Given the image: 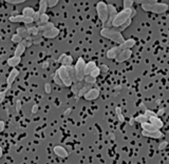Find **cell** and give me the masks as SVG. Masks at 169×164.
Here are the masks:
<instances>
[{
  "label": "cell",
  "mask_w": 169,
  "mask_h": 164,
  "mask_svg": "<svg viewBox=\"0 0 169 164\" xmlns=\"http://www.w3.org/2000/svg\"><path fill=\"white\" fill-rule=\"evenodd\" d=\"M25 44L23 43H19V44H17V47L15 48V51H14V56H17V57H21L23 53L25 52Z\"/></svg>",
  "instance_id": "cell-22"
},
{
  "label": "cell",
  "mask_w": 169,
  "mask_h": 164,
  "mask_svg": "<svg viewBox=\"0 0 169 164\" xmlns=\"http://www.w3.org/2000/svg\"><path fill=\"white\" fill-rule=\"evenodd\" d=\"M38 27V30L40 33H43V32H46V31H49V30H52L53 27H55V25L53 22H51V21H49L48 23H45V24H42V25H39V27Z\"/></svg>",
  "instance_id": "cell-23"
},
{
  "label": "cell",
  "mask_w": 169,
  "mask_h": 164,
  "mask_svg": "<svg viewBox=\"0 0 169 164\" xmlns=\"http://www.w3.org/2000/svg\"><path fill=\"white\" fill-rule=\"evenodd\" d=\"M142 135L144 137L152 138V139H162V137H163V134L161 131H158V132H155V133H147V132L142 131Z\"/></svg>",
  "instance_id": "cell-19"
},
{
  "label": "cell",
  "mask_w": 169,
  "mask_h": 164,
  "mask_svg": "<svg viewBox=\"0 0 169 164\" xmlns=\"http://www.w3.org/2000/svg\"><path fill=\"white\" fill-rule=\"evenodd\" d=\"M8 20H10L11 22H13V23H25V25L28 24H32L34 21L33 18H31V17H25L23 15H13L11 16L10 18H8Z\"/></svg>",
  "instance_id": "cell-7"
},
{
  "label": "cell",
  "mask_w": 169,
  "mask_h": 164,
  "mask_svg": "<svg viewBox=\"0 0 169 164\" xmlns=\"http://www.w3.org/2000/svg\"><path fill=\"white\" fill-rule=\"evenodd\" d=\"M57 62L62 63V65H63V67H70V65H72V63H73V57L63 53L60 55L59 58L57 59Z\"/></svg>",
  "instance_id": "cell-10"
},
{
  "label": "cell",
  "mask_w": 169,
  "mask_h": 164,
  "mask_svg": "<svg viewBox=\"0 0 169 164\" xmlns=\"http://www.w3.org/2000/svg\"><path fill=\"white\" fill-rule=\"evenodd\" d=\"M131 23H132V19H129L127 22H125V23H124L123 25H122L121 27H119V30H118V31L121 32V33H122V32H124V31L126 30V28L128 27H130Z\"/></svg>",
  "instance_id": "cell-39"
},
{
  "label": "cell",
  "mask_w": 169,
  "mask_h": 164,
  "mask_svg": "<svg viewBox=\"0 0 169 164\" xmlns=\"http://www.w3.org/2000/svg\"><path fill=\"white\" fill-rule=\"evenodd\" d=\"M18 76H19V71L17 70V68H13V70L10 72V74H8L7 78V88L8 91L12 88V85H13L14 81H15Z\"/></svg>",
  "instance_id": "cell-9"
},
{
  "label": "cell",
  "mask_w": 169,
  "mask_h": 164,
  "mask_svg": "<svg viewBox=\"0 0 169 164\" xmlns=\"http://www.w3.org/2000/svg\"><path fill=\"white\" fill-rule=\"evenodd\" d=\"M72 112V109L71 108H68L67 109V111L65 112V113H63V116H68V115H70V113H71Z\"/></svg>",
  "instance_id": "cell-55"
},
{
  "label": "cell",
  "mask_w": 169,
  "mask_h": 164,
  "mask_svg": "<svg viewBox=\"0 0 169 164\" xmlns=\"http://www.w3.org/2000/svg\"><path fill=\"white\" fill-rule=\"evenodd\" d=\"M149 122L153 126H155L158 129H161L163 126H164V123H163L162 120L160 119V117H151V118H149Z\"/></svg>",
  "instance_id": "cell-20"
},
{
  "label": "cell",
  "mask_w": 169,
  "mask_h": 164,
  "mask_svg": "<svg viewBox=\"0 0 169 164\" xmlns=\"http://www.w3.org/2000/svg\"><path fill=\"white\" fill-rule=\"evenodd\" d=\"M5 1L8 2V3H10V4H14V5H16V4H21L25 2V0H5Z\"/></svg>",
  "instance_id": "cell-42"
},
{
  "label": "cell",
  "mask_w": 169,
  "mask_h": 164,
  "mask_svg": "<svg viewBox=\"0 0 169 164\" xmlns=\"http://www.w3.org/2000/svg\"><path fill=\"white\" fill-rule=\"evenodd\" d=\"M122 52V48L119 47V45L118 47H111L110 50H108L107 51V54H106V56H107V58L108 59H116V57L118 56L119 53Z\"/></svg>",
  "instance_id": "cell-15"
},
{
  "label": "cell",
  "mask_w": 169,
  "mask_h": 164,
  "mask_svg": "<svg viewBox=\"0 0 169 164\" xmlns=\"http://www.w3.org/2000/svg\"><path fill=\"white\" fill-rule=\"evenodd\" d=\"M79 90H80V88L77 87V83H74V84L71 86V91H72V93L75 95V96H77V94H78V92H79Z\"/></svg>",
  "instance_id": "cell-44"
},
{
  "label": "cell",
  "mask_w": 169,
  "mask_h": 164,
  "mask_svg": "<svg viewBox=\"0 0 169 164\" xmlns=\"http://www.w3.org/2000/svg\"><path fill=\"white\" fill-rule=\"evenodd\" d=\"M48 1L46 0H40L39 1V8H38V12L40 15H42V14H46V8H48Z\"/></svg>",
  "instance_id": "cell-24"
},
{
  "label": "cell",
  "mask_w": 169,
  "mask_h": 164,
  "mask_svg": "<svg viewBox=\"0 0 169 164\" xmlns=\"http://www.w3.org/2000/svg\"><path fill=\"white\" fill-rule=\"evenodd\" d=\"M132 56V51L131 50H125V51H122L121 53L117 57H116L115 61L117 63H122V62H125L127 61L128 59H130V57Z\"/></svg>",
  "instance_id": "cell-11"
},
{
  "label": "cell",
  "mask_w": 169,
  "mask_h": 164,
  "mask_svg": "<svg viewBox=\"0 0 169 164\" xmlns=\"http://www.w3.org/2000/svg\"><path fill=\"white\" fill-rule=\"evenodd\" d=\"M84 81H86L87 84L91 85V84H94V83L96 82V79H95V78H92L91 76H86V77H84Z\"/></svg>",
  "instance_id": "cell-40"
},
{
  "label": "cell",
  "mask_w": 169,
  "mask_h": 164,
  "mask_svg": "<svg viewBox=\"0 0 169 164\" xmlns=\"http://www.w3.org/2000/svg\"><path fill=\"white\" fill-rule=\"evenodd\" d=\"M115 113H116V116H117V119L119 120V122H125V116L123 115L122 108L119 107V106H116L115 107Z\"/></svg>",
  "instance_id": "cell-30"
},
{
  "label": "cell",
  "mask_w": 169,
  "mask_h": 164,
  "mask_svg": "<svg viewBox=\"0 0 169 164\" xmlns=\"http://www.w3.org/2000/svg\"><path fill=\"white\" fill-rule=\"evenodd\" d=\"M56 72H57L58 76H59V78L62 79L63 85L67 86V87H71V86L73 85L74 82H73V80H72L71 76H70V74H69L68 67L62 65L59 68H57Z\"/></svg>",
  "instance_id": "cell-5"
},
{
  "label": "cell",
  "mask_w": 169,
  "mask_h": 164,
  "mask_svg": "<svg viewBox=\"0 0 169 164\" xmlns=\"http://www.w3.org/2000/svg\"><path fill=\"white\" fill-rule=\"evenodd\" d=\"M41 35L45 39H54L59 35V30L57 27H53L52 30L43 32V33H41Z\"/></svg>",
  "instance_id": "cell-14"
},
{
  "label": "cell",
  "mask_w": 169,
  "mask_h": 164,
  "mask_svg": "<svg viewBox=\"0 0 169 164\" xmlns=\"http://www.w3.org/2000/svg\"><path fill=\"white\" fill-rule=\"evenodd\" d=\"M95 67H96V63L94 61H90L88 63H86V67H84V76H90V74L94 71Z\"/></svg>",
  "instance_id": "cell-21"
},
{
  "label": "cell",
  "mask_w": 169,
  "mask_h": 164,
  "mask_svg": "<svg viewBox=\"0 0 169 164\" xmlns=\"http://www.w3.org/2000/svg\"><path fill=\"white\" fill-rule=\"evenodd\" d=\"M28 30L29 32H30V35L32 37H37L39 35V30H38V27H28Z\"/></svg>",
  "instance_id": "cell-32"
},
{
  "label": "cell",
  "mask_w": 169,
  "mask_h": 164,
  "mask_svg": "<svg viewBox=\"0 0 169 164\" xmlns=\"http://www.w3.org/2000/svg\"><path fill=\"white\" fill-rule=\"evenodd\" d=\"M43 41V37H35L34 40H33V43L34 44H40Z\"/></svg>",
  "instance_id": "cell-46"
},
{
  "label": "cell",
  "mask_w": 169,
  "mask_h": 164,
  "mask_svg": "<svg viewBox=\"0 0 169 164\" xmlns=\"http://www.w3.org/2000/svg\"><path fill=\"white\" fill-rule=\"evenodd\" d=\"M100 75H101V68L97 67L94 68V71H93L91 74H90V76H91L92 78H95L96 79L98 76H100Z\"/></svg>",
  "instance_id": "cell-37"
},
{
  "label": "cell",
  "mask_w": 169,
  "mask_h": 164,
  "mask_svg": "<svg viewBox=\"0 0 169 164\" xmlns=\"http://www.w3.org/2000/svg\"><path fill=\"white\" fill-rule=\"evenodd\" d=\"M90 88H92V87H91V86H90L89 84H88V85H84V86H83V87H81L80 90H79V92H78L77 96L75 97V99L78 100V99H79V98H81V97L84 98V96L87 94V92H88V91L90 90Z\"/></svg>",
  "instance_id": "cell-27"
},
{
  "label": "cell",
  "mask_w": 169,
  "mask_h": 164,
  "mask_svg": "<svg viewBox=\"0 0 169 164\" xmlns=\"http://www.w3.org/2000/svg\"><path fill=\"white\" fill-rule=\"evenodd\" d=\"M8 65L13 68H16L17 65L19 64L20 62H21V57H17V56H13L11 57V58L8 59Z\"/></svg>",
  "instance_id": "cell-18"
},
{
  "label": "cell",
  "mask_w": 169,
  "mask_h": 164,
  "mask_svg": "<svg viewBox=\"0 0 169 164\" xmlns=\"http://www.w3.org/2000/svg\"><path fill=\"white\" fill-rule=\"evenodd\" d=\"M136 44V41L134 39L130 38L128 40H125V41L119 45V47L122 48V51H125V50H131L133 47H135Z\"/></svg>",
  "instance_id": "cell-16"
},
{
  "label": "cell",
  "mask_w": 169,
  "mask_h": 164,
  "mask_svg": "<svg viewBox=\"0 0 169 164\" xmlns=\"http://www.w3.org/2000/svg\"><path fill=\"white\" fill-rule=\"evenodd\" d=\"M53 80H54V82L56 83L57 85H59V86H65V85H63V81H62V79H60L59 76H58L57 72H55L54 75H53Z\"/></svg>",
  "instance_id": "cell-35"
},
{
  "label": "cell",
  "mask_w": 169,
  "mask_h": 164,
  "mask_svg": "<svg viewBox=\"0 0 169 164\" xmlns=\"http://www.w3.org/2000/svg\"><path fill=\"white\" fill-rule=\"evenodd\" d=\"M33 40H34V38L31 36V37H28V38L23 39V41H22L21 43H23V44H25V47H30L32 44H34V43H33Z\"/></svg>",
  "instance_id": "cell-34"
},
{
  "label": "cell",
  "mask_w": 169,
  "mask_h": 164,
  "mask_svg": "<svg viewBox=\"0 0 169 164\" xmlns=\"http://www.w3.org/2000/svg\"><path fill=\"white\" fill-rule=\"evenodd\" d=\"M23 41V38L18 34H14L13 36H12V42L13 43H17V44H19V43H21Z\"/></svg>",
  "instance_id": "cell-33"
},
{
  "label": "cell",
  "mask_w": 169,
  "mask_h": 164,
  "mask_svg": "<svg viewBox=\"0 0 169 164\" xmlns=\"http://www.w3.org/2000/svg\"><path fill=\"white\" fill-rule=\"evenodd\" d=\"M165 114V108L163 107V108H160L159 111H158V113H156V115H158V117H161L163 116V115Z\"/></svg>",
  "instance_id": "cell-51"
},
{
  "label": "cell",
  "mask_w": 169,
  "mask_h": 164,
  "mask_svg": "<svg viewBox=\"0 0 169 164\" xmlns=\"http://www.w3.org/2000/svg\"><path fill=\"white\" fill-rule=\"evenodd\" d=\"M21 108H22V102L20 99H17L16 102H15V109L17 113H20L21 112Z\"/></svg>",
  "instance_id": "cell-38"
},
{
  "label": "cell",
  "mask_w": 169,
  "mask_h": 164,
  "mask_svg": "<svg viewBox=\"0 0 169 164\" xmlns=\"http://www.w3.org/2000/svg\"><path fill=\"white\" fill-rule=\"evenodd\" d=\"M101 35L106 38L108 40H111L112 42L117 43L118 45H121L122 43L125 41L123 34L121 33L118 30H115V28H107V27H103L101 30Z\"/></svg>",
  "instance_id": "cell-3"
},
{
  "label": "cell",
  "mask_w": 169,
  "mask_h": 164,
  "mask_svg": "<svg viewBox=\"0 0 169 164\" xmlns=\"http://www.w3.org/2000/svg\"><path fill=\"white\" fill-rule=\"evenodd\" d=\"M110 138H111L112 140H114V139H115V136H114V134H110Z\"/></svg>",
  "instance_id": "cell-56"
},
{
  "label": "cell",
  "mask_w": 169,
  "mask_h": 164,
  "mask_svg": "<svg viewBox=\"0 0 169 164\" xmlns=\"http://www.w3.org/2000/svg\"><path fill=\"white\" fill-rule=\"evenodd\" d=\"M136 3H142L141 7L145 12H149L153 14H164L168 11L169 4L164 2L158 1H136Z\"/></svg>",
  "instance_id": "cell-1"
},
{
  "label": "cell",
  "mask_w": 169,
  "mask_h": 164,
  "mask_svg": "<svg viewBox=\"0 0 169 164\" xmlns=\"http://www.w3.org/2000/svg\"><path fill=\"white\" fill-rule=\"evenodd\" d=\"M48 1V7H54L58 4V0H46Z\"/></svg>",
  "instance_id": "cell-43"
},
{
  "label": "cell",
  "mask_w": 169,
  "mask_h": 164,
  "mask_svg": "<svg viewBox=\"0 0 169 164\" xmlns=\"http://www.w3.org/2000/svg\"><path fill=\"white\" fill-rule=\"evenodd\" d=\"M100 68H101V72H103V73H107V72L109 71V67H108L106 64H101Z\"/></svg>",
  "instance_id": "cell-49"
},
{
  "label": "cell",
  "mask_w": 169,
  "mask_h": 164,
  "mask_svg": "<svg viewBox=\"0 0 169 164\" xmlns=\"http://www.w3.org/2000/svg\"><path fill=\"white\" fill-rule=\"evenodd\" d=\"M17 34L21 36L23 39L28 38V37H31L30 32H29L28 27H18L17 28Z\"/></svg>",
  "instance_id": "cell-25"
},
{
  "label": "cell",
  "mask_w": 169,
  "mask_h": 164,
  "mask_svg": "<svg viewBox=\"0 0 169 164\" xmlns=\"http://www.w3.org/2000/svg\"><path fill=\"white\" fill-rule=\"evenodd\" d=\"M108 10H109V17H108V21L107 23L105 24L104 27L107 28H111L112 27V23H113V20L116 17V15L118 14L117 10L113 4H108Z\"/></svg>",
  "instance_id": "cell-8"
},
{
  "label": "cell",
  "mask_w": 169,
  "mask_h": 164,
  "mask_svg": "<svg viewBox=\"0 0 169 164\" xmlns=\"http://www.w3.org/2000/svg\"><path fill=\"white\" fill-rule=\"evenodd\" d=\"M96 12L97 16L101 22H103L104 27L108 21V17H109V10H108V4L104 1H100L96 4Z\"/></svg>",
  "instance_id": "cell-4"
},
{
  "label": "cell",
  "mask_w": 169,
  "mask_h": 164,
  "mask_svg": "<svg viewBox=\"0 0 169 164\" xmlns=\"http://www.w3.org/2000/svg\"><path fill=\"white\" fill-rule=\"evenodd\" d=\"M100 97V91L97 88H90V90L87 92V94L84 96V99L87 100V101H92V100H95Z\"/></svg>",
  "instance_id": "cell-12"
},
{
  "label": "cell",
  "mask_w": 169,
  "mask_h": 164,
  "mask_svg": "<svg viewBox=\"0 0 169 164\" xmlns=\"http://www.w3.org/2000/svg\"><path fill=\"white\" fill-rule=\"evenodd\" d=\"M136 15V11L134 8H126V10H122L119 12L116 17L113 20V23H112V27H121L125 22H127L129 19H132L133 17Z\"/></svg>",
  "instance_id": "cell-2"
},
{
  "label": "cell",
  "mask_w": 169,
  "mask_h": 164,
  "mask_svg": "<svg viewBox=\"0 0 169 164\" xmlns=\"http://www.w3.org/2000/svg\"><path fill=\"white\" fill-rule=\"evenodd\" d=\"M145 115H147L148 117L151 118V117H158V115H156V113H154L153 111H151V109H145Z\"/></svg>",
  "instance_id": "cell-41"
},
{
  "label": "cell",
  "mask_w": 169,
  "mask_h": 164,
  "mask_svg": "<svg viewBox=\"0 0 169 164\" xmlns=\"http://www.w3.org/2000/svg\"><path fill=\"white\" fill-rule=\"evenodd\" d=\"M124 10H126V8H132V5L134 3V1L133 0H124Z\"/></svg>",
  "instance_id": "cell-36"
},
{
  "label": "cell",
  "mask_w": 169,
  "mask_h": 164,
  "mask_svg": "<svg viewBox=\"0 0 169 164\" xmlns=\"http://www.w3.org/2000/svg\"><path fill=\"white\" fill-rule=\"evenodd\" d=\"M38 109H39V106L37 105V104H35V105H33V107H32V114H36L37 112H38Z\"/></svg>",
  "instance_id": "cell-50"
},
{
  "label": "cell",
  "mask_w": 169,
  "mask_h": 164,
  "mask_svg": "<svg viewBox=\"0 0 169 164\" xmlns=\"http://www.w3.org/2000/svg\"><path fill=\"white\" fill-rule=\"evenodd\" d=\"M168 145V142L167 141H163L162 143H160V145H159V149L160 151H162V149H165L166 148V146Z\"/></svg>",
  "instance_id": "cell-48"
},
{
  "label": "cell",
  "mask_w": 169,
  "mask_h": 164,
  "mask_svg": "<svg viewBox=\"0 0 169 164\" xmlns=\"http://www.w3.org/2000/svg\"><path fill=\"white\" fill-rule=\"evenodd\" d=\"M45 92H46V94H51L52 87H51V84H50V83H46V84H45Z\"/></svg>",
  "instance_id": "cell-47"
},
{
  "label": "cell",
  "mask_w": 169,
  "mask_h": 164,
  "mask_svg": "<svg viewBox=\"0 0 169 164\" xmlns=\"http://www.w3.org/2000/svg\"><path fill=\"white\" fill-rule=\"evenodd\" d=\"M135 122H139V123L149 122V117L145 114H139L138 117H135Z\"/></svg>",
  "instance_id": "cell-28"
},
{
  "label": "cell",
  "mask_w": 169,
  "mask_h": 164,
  "mask_svg": "<svg viewBox=\"0 0 169 164\" xmlns=\"http://www.w3.org/2000/svg\"><path fill=\"white\" fill-rule=\"evenodd\" d=\"M141 126H142V129L144 132H147V133H155V132L160 131L155 127V126H153L151 124L150 122H144V123H141Z\"/></svg>",
  "instance_id": "cell-17"
},
{
  "label": "cell",
  "mask_w": 169,
  "mask_h": 164,
  "mask_svg": "<svg viewBox=\"0 0 169 164\" xmlns=\"http://www.w3.org/2000/svg\"><path fill=\"white\" fill-rule=\"evenodd\" d=\"M49 22V15L48 14H42L41 16H40V19L39 21L37 22V27H39V25H42L45 23H48Z\"/></svg>",
  "instance_id": "cell-31"
},
{
  "label": "cell",
  "mask_w": 169,
  "mask_h": 164,
  "mask_svg": "<svg viewBox=\"0 0 169 164\" xmlns=\"http://www.w3.org/2000/svg\"><path fill=\"white\" fill-rule=\"evenodd\" d=\"M8 92V88H5V90H3L1 92V94H0V102H3L4 99H5V96H7V93Z\"/></svg>",
  "instance_id": "cell-45"
},
{
  "label": "cell",
  "mask_w": 169,
  "mask_h": 164,
  "mask_svg": "<svg viewBox=\"0 0 169 164\" xmlns=\"http://www.w3.org/2000/svg\"><path fill=\"white\" fill-rule=\"evenodd\" d=\"M53 152H54V154L56 155L57 157L63 158V159H65V158H67V157L69 156V152H67V149L63 147V146H62V145L54 146Z\"/></svg>",
  "instance_id": "cell-13"
},
{
  "label": "cell",
  "mask_w": 169,
  "mask_h": 164,
  "mask_svg": "<svg viewBox=\"0 0 169 164\" xmlns=\"http://www.w3.org/2000/svg\"><path fill=\"white\" fill-rule=\"evenodd\" d=\"M35 13H36L35 12V10L31 7H27L22 10V15L25 16V17H31V18H33Z\"/></svg>",
  "instance_id": "cell-26"
},
{
  "label": "cell",
  "mask_w": 169,
  "mask_h": 164,
  "mask_svg": "<svg viewBox=\"0 0 169 164\" xmlns=\"http://www.w3.org/2000/svg\"><path fill=\"white\" fill-rule=\"evenodd\" d=\"M68 67V71H69V74L71 76L72 80H73L74 83H77V80H76V73H75V67L73 65H70V67Z\"/></svg>",
  "instance_id": "cell-29"
},
{
  "label": "cell",
  "mask_w": 169,
  "mask_h": 164,
  "mask_svg": "<svg viewBox=\"0 0 169 164\" xmlns=\"http://www.w3.org/2000/svg\"><path fill=\"white\" fill-rule=\"evenodd\" d=\"M4 129H5V122L4 121H1V122H0V131L4 132Z\"/></svg>",
  "instance_id": "cell-52"
},
{
  "label": "cell",
  "mask_w": 169,
  "mask_h": 164,
  "mask_svg": "<svg viewBox=\"0 0 169 164\" xmlns=\"http://www.w3.org/2000/svg\"><path fill=\"white\" fill-rule=\"evenodd\" d=\"M41 67L45 68V70H46V68H48V67H49V62H48V61H43V62L41 63Z\"/></svg>",
  "instance_id": "cell-53"
},
{
  "label": "cell",
  "mask_w": 169,
  "mask_h": 164,
  "mask_svg": "<svg viewBox=\"0 0 169 164\" xmlns=\"http://www.w3.org/2000/svg\"><path fill=\"white\" fill-rule=\"evenodd\" d=\"M75 67V73H76V80L77 82H81L84 80V67H86V62L83 57L77 59L76 64L74 65Z\"/></svg>",
  "instance_id": "cell-6"
},
{
  "label": "cell",
  "mask_w": 169,
  "mask_h": 164,
  "mask_svg": "<svg viewBox=\"0 0 169 164\" xmlns=\"http://www.w3.org/2000/svg\"><path fill=\"white\" fill-rule=\"evenodd\" d=\"M134 122H135V118L134 117H131L130 120H129V125L133 126V125H134Z\"/></svg>",
  "instance_id": "cell-54"
}]
</instances>
